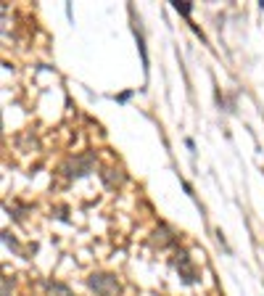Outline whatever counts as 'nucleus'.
Returning a JSON list of instances; mask_svg holds the SVG:
<instances>
[{
	"mask_svg": "<svg viewBox=\"0 0 264 296\" xmlns=\"http://www.w3.org/2000/svg\"><path fill=\"white\" fill-rule=\"evenodd\" d=\"M175 8L180 11V14H190V6L188 3H175Z\"/></svg>",
	"mask_w": 264,
	"mask_h": 296,
	"instance_id": "1",
	"label": "nucleus"
}]
</instances>
